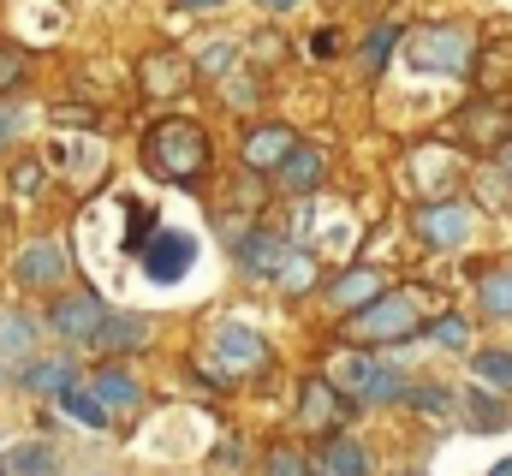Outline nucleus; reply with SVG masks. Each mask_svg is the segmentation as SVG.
I'll return each mask as SVG.
<instances>
[{"label":"nucleus","mask_w":512,"mask_h":476,"mask_svg":"<svg viewBox=\"0 0 512 476\" xmlns=\"http://www.w3.org/2000/svg\"><path fill=\"white\" fill-rule=\"evenodd\" d=\"M60 411L78 417L84 429H108V405H102L96 393H84V387H66V393H60Z\"/></svg>","instance_id":"f3484780"},{"label":"nucleus","mask_w":512,"mask_h":476,"mask_svg":"<svg viewBox=\"0 0 512 476\" xmlns=\"http://www.w3.org/2000/svg\"><path fill=\"white\" fill-rule=\"evenodd\" d=\"M322 476H370V453L352 435H334L328 453H322Z\"/></svg>","instance_id":"f8f14e48"},{"label":"nucleus","mask_w":512,"mask_h":476,"mask_svg":"<svg viewBox=\"0 0 512 476\" xmlns=\"http://www.w3.org/2000/svg\"><path fill=\"white\" fill-rule=\"evenodd\" d=\"M316 54H322V60H328V54H340V36H334V30H322V36H316Z\"/></svg>","instance_id":"c9c22d12"},{"label":"nucleus","mask_w":512,"mask_h":476,"mask_svg":"<svg viewBox=\"0 0 512 476\" xmlns=\"http://www.w3.org/2000/svg\"><path fill=\"white\" fill-rule=\"evenodd\" d=\"M429 340L447 346V352H465V322H459V316H441V322L429 328Z\"/></svg>","instance_id":"bb28decb"},{"label":"nucleus","mask_w":512,"mask_h":476,"mask_svg":"<svg viewBox=\"0 0 512 476\" xmlns=\"http://www.w3.org/2000/svg\"><path fill=\"white\" fill-rule=\"evenodd\" d=\"M334 298H340L346 310H352V304H358V310H370L376 298H387V292H382V274H370V268H346V274L334 280Z\"/></svg>","instance_id":"9b49d317"},{"label":"nucleus","mask_w":512,"mask_h":476,"mask_svg":"<svg viewBox=\"0 0 512 476\" xmlns=\"http://www.w3.org/2000/svg\"><path fill=\"white\" fill-rule=\"evenodd\" d=\"M191 256H197V244H191V238H185V233H167L155 250H149V256H143V268H149V280L173 286V280L191 268Z\"/></svg>","instance_id":"423d86ee"},{"label":"nucleus","mask_w":512,"mask_h":476,"mask_svg":"<svg viewBox=\"0 0 512 476\" xmlns=\"http://www.w3.org/2000/svg\"><path fill=\"white\" fill-rule=\"evenodd\" d=\"M30 322L24 316H12V310H0V352H12V357H30Z\"/></svg>","instance_id":"4be33fe9"},{"label":"nucleus","mask_w":512,"mask_h":476,"mask_svg":"<svg viewBox=\"0 0 512 476\" xmlns=\"http://www.w3.org/2000/svg\"><path fill=\"white\" fill-rule=\"evenodd\" d=\"M417 238L435 250H459L471 238V215L459 203H429V209H417Z\"/></svg>","instance_id":"20e7f679"},{"label":"nucleus","mask_w":512,"mask_h":476,"mask_svg":"<svg viewBox=\"0 0 512 476\" xmlns=\"http://www.w3.org/2000/svg\"><path fill=\"white\" fill-rule=\"evenodd\" d=\"M48 322H54L66 340H78V346H96V334H102L108 310H102V298H96V292H72V298H60V304L48 310Z\"/></svg>","instance_id":"7ed1b4c3"},{"label":"nucleus","mask_w":512,"mask_h":476,"mask_svg":"<svg viewBox=\"0 0 512 476\" xmlns=\"http://www.w3.org/2000/svg\"><path fill=\"white\" fill-rule=\"evenodd\" d=\"M179 6H221V0H179Z\"/></svg>","instance_id":"4c0bfd02"},{"label":"nucleus","mask_w":512,"mask_h":476,"mask_svg":"<svg viewBox=\"0 0 512 476\" xmlns=\"http://www.w3.org/2000/svg\"><path fill=\"white\" fill-rule=\"evenodd\" d=\"M96 399H102L108 411H131V405H137V381H131L126 369H114V363H108V369L96 375Z\"/></svg>","instance_id":"2eb2a0df"},{"label":"nucleus","mask_w":512,"mask_h":476,"mask_svg":"<svg viewBox=\"0 0 512 476\" xmlns=\"http://www.w3.org/2000/svg\"><path fill=\"white\" fill-rule=\"evenodd\" d=\"M471 369H477L483 387H512V352H477Z\"/></svg>","instance_id":"412c9836"},{"label":"nucleus","mask_w":512,"mask_h":476,"mask_svg":"<svg viewBox=\"0 0 512 476\" xmlns=\"http://www.w3.org/2000/svg\"><path fill=\"white\" fill-rule=\"evenodd\" d=\"M78 375H72V363L66 357H48V363H30V375H24V387L30 393H66Z\"/></svg>","instance_id":"dca6fc26"},{"label":"nucleus","mask_w":512,"mask_h":476,"mask_svg":"<svg viewBox=\"0 0 512 476\" xmlns=\"http://www.w3.org/2000/svg\"><path fill=\"white\" fill-rule=\"evenodd\" d=\"M12 137H18V108L0 102V143H12Z\"/></svg>","instance_id":"f704fd0d"},{"label":"nucleus","mask_w":512,"mask_h":476,"mask_svg":"<svg viewBox=\"0 0 512 476\" xmlns=\"http://www.w3.org/2000/svg\"><path fill=\"white\" fill-rule=\"evenodd\" d=\"M280 280H286V292H310L316 286V262L310 256H286L280 262Z\"/></svg>","instance_id":"393cba45"},{"label":"nucleus","mask_w":512,"mask_h":476,"mask_svg":"<svg viewBox=\"0 0 512 476\" xmlns=\"http://www.w3.org/2000/svg\"><path fill=\"white\" fill-rule=\"evenodd\" d=\"M477 298H483V310H489V316H512V274H489Z\"/></svg>","instance_id":"b1692460"},{"label":"nucleus","mask_w":512,"mask_h":476,"mask_svg":"<svg viewBox=\"0 0 512 476\" xmlns=\"http://www.w3.org/2000/svg\"><path fill=\"white\" fill-rule=\"evenodd\" d=\"M143 78H149V84L179 90V84H185V66H179V60H149V66H143Z\"/></svg>","instance_id":"c85d7f7f"},{"label":"nucleus","mask_w":512,"mask_h":476,"mask_svg":"<svg viewBox=\"0 0 512 476\" xmlns=\"http://www.w3.org/2000/svg\"><path fill=\"white\" fill-rule=\"evenodd\" d=\"M12 274H18V286H60V280H66V250L48 244V238H36V244L18 250Z\"/></svg>","instance_id":"39448f33"},{"label":"nucleus","mask_w":512,"mask_h":476,"mask_svg":"<svg viewBox=\"0 0 512 476\" xmlns=\"http://www.w3.org/2000/svg\"><path fill=\"white\" fill-rule=\"evenodd\" d=\"M280 179H286V191H316V179H322V149H292V155L280 161Z\"/></svg>","instance_id":"ddd939ff"},{"label":"nucleus","mask_w":512,"mask_h":476,"mask_svg":"<svg viewBox=\"0 0 512 476\" xmlns=\"http://www.w3.org/2000/svg\"><path fill=\"white\" fill-rule=\"evenodd\" d=\"M292 149H298V137H292L286 125H256L251 137H245V167H256V173H262V167H280Z\"/></svg>","instance_id":"0eeeda50"},{"label":"nucleus","mask_w":512,"mask_h":476,"mask_svg":"<svg viewBox=\"0 0 512 476\" xmlns=\"http://www.w3.org/2000/svg\"><path fill=\"white\" fill-rule=\"evenodd\" d=\"M36 185H42V167H36V161H24V167L12 173V191H36Z\"/></svg>","instance_id":"473e14b6"},{"label":"nucleus","mask_w":512,"mask_h":476,"mask_svg":"<svg viewBox=\"0 0 512 476\" xmlns=\"http://www.w3.org/2000/svg\"><path fill=\"white\" fill-rule=\"evenodd\" d=\"M471 405H477V423H495V429H501V423H507V411H501V405H495V399H489V393H477V399H471Z\"/></svg>","instance_id":"2f4dec72"},{"label":"nucleus","mask_w":512,"mask_h":476,"mask_svg":"<svg viewBox=\"0 0 512 476\" xmlns=\"http://www.w3.org/2000/svg\"><path fill=\"white\" fill-rule=\"evenodd\" d=\"M387 48H393V24H382V30L370 36V48H364V66H370V72H382L387 66Z\"/></svg>","instance_id":"c756f323"},{"label":"nucleus","mask_w":512,"mask_h":476,"mask_svg":"<svg viewBox=\"0 0 512 476\" xmlns=\"http://www.w3.org/2000/svg\"><path fill=\"white\" fill-rule=\"evenodd\" d=\"M370 375H376V363H370V357H358V352H340L334 363H328V381H334L340 393H364V387H370Z\"/></svg>","instance_id":"4468645a"},{"label":"nucleus","mask_w":512,"mask_h":476,"mask_svg":"<svg viewBox=\"0 0 512 476\" xmlns=\"http://www.w3.org/2000/svg\"><path fill=\"white\" fill-rule=\"evenodd\" d=\"M417 60H423V66L465 72V36H459V30H423V36H417Z\"/></svg>","instance_id":"1a4fd4ad"},{"label":"nucleus","mask_w":512,"mask_h":476,"mask_svg":"<svg viewBox=\"0 0 512 476\" xmlns=\"http://www.w3.org/2000/svg\"><path fill=\"white\" fill-rule=\"evenodd\" d=\"M262 6H268V12H286V6H298V0H262Z\"/></svg>","instance_id":"e433bc0d"},{"label":"nucleus","mask_w":512,"mask_h":476,"mask_svg":"<svg viewBox=\"0 0 512 476\" xmlns=\"http://www.w3.org/2000/svg\"><path fill=\"white\" fill-rule=\"evenodd\" d=\"M143 340H149V316H108L102 334H96L102 352H137Z\"/></svg>","instance_id":"9d476101"},{"label":"nucleus","mask_w":512,"mask_h":476,"mask_svg":"<svg viewBox=\"0 0 512 476\" xmlns=\"http://www.w3.org/2000/svg\"><path fill=\"white\" fill-rule=\"evenodd\" d=\"M149 167L161 173V179H197L203 167H209V131L197 125V119H161L155 131H149Z\"/></svg>","instance_id":"f257e3e1"},{"label":"nucleus","mask_w":512,"mask_h":476,"mask_svg":"<svg viewBox=\"0 0 512 476\" xmlns=\"http://www.w3.org/2000/svg\"><path fill=\"white\" fill-rule=\"evenodd\" d=\"M0 476H54V453L48 447H18L0 459Z\"/></svg>","instance_id":"a211bd4d"},{"label":"nucleus","mask_w":512,"mask_h":476,"mask_svg":"<svg viewBox=\"0 0 512 476\" xmlns=\"http://www.w3.org/2000/svg\"><path fill=\"white\" fill-rule=\"evenodd\" d=\"M334 381L322 375V381H304V417L316 423V429H328V411H334V393H328Z\"/></svg>","instance_id":"5701e85b"},{"label":"nucleus","mask_w":512,"mask_h":476,"mask_svg":"<svg viewBox=\"0 0 512 476\" xmlns=\"http://www.w3.org/2000/svg\"><path fill=\"white\" fill-rule=\"evenodd\" d=\"M239 262H245V268H274V274H280L286 250H280V244H274L268 233H251L245 244H239Z\"/></svg>","instance_id":"aec40b11"},{"label":"nucleus","mask_w":512,"mask_h":476,"mask_svg":"<svg viewBox=\"0 0 512 476\" xmlns=\"http://www.w3.org/2000/svg\"><path fill=\"white\" fill-rule=\"evenodd\" d=\"M489 476H512V465H501V471H489Z\"/></svg>","instance_id":"58836bf2"},{"label":"nucleus","mask_w":512,"mask_h":476,"mask_svg":"<svg viewBox=\"0 0 512 476\" xmlns=\"http://www.w3.org/2000/svg\"><path fill=\"white\" fill-rule=\"evenodd\" d=\"M465 137H495V149L512 137V114H501V108H471L465 114Z\"/></svg>","instance_id":"6ab92c4d"},{"label":"nucleus","mask_w":512,"mask_h":476,"mask_svg":"<svg viewBox=\"0 0 512 476\" xmlns=\"http://www.w3.org/2000/svg\"><path fill=\"white\" fill-rule=\"evenodd\" d=\"M393 393H405V375H393L376 363V375H370V387H364V399H393Z\"/></svg>","instance_id":"cd10ccee"},{"label":"nucleus","mask_w":512,"mask_h":476,"mask_svg":"<svg viewBox=\"0 0 512 476\" xmlns=\"http://www.w3.org/2000/svg\"><path fill=\"white\" fill-rule=\"evenodd\" d=\"M268 476H310V465H304L298 447H274L268 453Z\"/></svg>","instance_id":"a878e982"},{"label":"nucleus","mask_w":512,"mask_h":476,"mask_svg":"<svg viewBox=\"0 0 512 476\" xmlns=\"http://www.w3.org/2000/svg\"><path fill=\"white\" fill-rule=\"evenodd\" d=\"M215 352L227 357L233 369H256V363L268 357V346H262V334L239 328V322H227V328H215Z\"/></svg>","instance_id":"6e6552de"},{"label":"nucleus","mask_w":512,"mask_h":476,"mask_svg":"<svg viewBox=\"0 0 512 476\" xmlns=\"http://www.w3.org/2000/svg\"><path fill=\"white\" fill-rule=\"evenodd\" d=\"M18 84V48H0V90Z\"/></svg>","instance_id":"72a5a7b5"},{"label":"nucleus","mask_w":512,"mask_h":476,"mask_svg":"<svg viewBox=\"0 0 512 476\" xmlns=\"http://www.w3.org/2000/svg\"><path fill=\"white\" fill-rule=\"evenodd\" d=\"M197 66H203V72H227V66H233V48H227V42H209Z\"/></svg>","instance_id":"7c9ffc66"},{"label":"nucleus","mask_w":512,"mask_h":476,"mask_svg":"<svg viewBox=\"0 0 512 476\" xmlns=\"http://www.w3.org/2000/svg\"><path fill=\"white\" fill-rule=\"evenodd\" d=\"M405 334H417V310H411V298H393V292L346 322V340H358V346H382V340H405Z\"/></svg>","instance_id":"f03ea898"}]
</instances>
